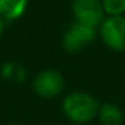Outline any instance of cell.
Listing matches in <instances>:
<instances>
[{"label": "cell", "instance_id": "obj_4", "mask_svg": "<svg viewBox=\"0 0 125 125\" xmlns=\"http://www.w3.org/2000/svg\"><path fill=\"white\" fill-rule=\"evenodd\" d=\"M97 36V30L74 22L62 36V46L67 52H78L89 46Z\"/></svg>", "mask_w": 125, "mask_h": 125}, {"label": "cell", "instance_id": "obj_10", "mask_svg": "<svg viewBox=\"0 0 125 125\" xmlns=\"http://www.w3.org/2000/svg\"><path fill=\"white\" fill-rule=\"evenodd\" d=\"M3 32H4V20L0 18V36L3 35Z\"/></svg>", "mask_w": 125, "mask_h": 125}, {"label": "cell", "instance_id": "obj_7", "mask_svg": "<svg viewBox=\"0 0 125 125\" xmlns=\"http://www.w3.org/2000/svg\"><path fill=\"white\" fill-rule=\"evenodd\" d=\"M98 121L101 125H122L124 122V113L122 110L112 102H104L98 108Z\"/></svg>", "mask_w": 125, "mask_h": 125}, {"label": "cell", "instance_id": "obj_8", "mask_svg": "<svg viewBox=\"0 0 125 125\" xmlns=\"http://www.w3.org/2000/svg\"><path fill=\"white\" fill-rule=\"evenodd\" d=\"M1 75L4 79H14L16 82H23L27 77L26 69L15 62H7L1 67Z\"/></svg>", "mask_w": 125, "mask_h": 125}, {"label": "cell", "instance_id": "obj_3", "mask_svg": "<svg viewBox=\"0 0 125 125\" xmlns=\"http://www.w3.org/2000/svg\"><path fill=\"white\" fill-rule=\"evenodd\" d=\"M71 12L75 22L97 28L105 19V11L101 0H73Z\"/></svg>", "mask_w": 125, "mask_h": 125}, {"label": "cell", "instance_id": "obj_5", "mask_svg": "<svg viewBox=\"0 0 125 125\" xmlns=\"http://www.w3.org/2000/svg\"><path fill=\"white\" fill-rule=\"evenodd\" d=\"M32 86L35 93L42 98H54L62 93L65 87V79L59 71L47 69L36 74Z\"/></svg>", "mask_w": 125, "mask_h": 125}, {"label": "cell", "instance_id": "obj_1", "mask_svg": "<svg viewBox=\"0 0 125 125\" xmlns=\"http://www.w3.org/2000/svg\"><path fill=\"white\" fill-rule=\"evenodd\" d=\"M97 100L92 94L85 92H73L65 97L62 102L63 114L69 121L74 124H87L97 117Z\"/></svg>", "mask_w": 125, "mask_h": 125}, {"label": "cell", "instance_id": "obj_9", "mask_svg": "<svg viewBox=\"0 0 125 125\" xmlns=\"http://www.w3.org/2000/svg\"><path fill=\"white\" fill-rule=\"evenodd\" d=\"M101 3L108 16H124L125 0H101Z\"/></svg>", "mask_w": 125, "mask_h": 125}, {"label": "cell", "instance_id": "obj_6", "mask_svg": "<svg viewBox=\"0 0 125 125\" xmlns=\"http://www.w3.org/2000/svg\"><path fill=\"white\" fill-rule=\"evenodd\" d=\"M28 7V0H0V18L14 22L24 15Z\"/></svg>", "mask_w": 125, "mask_h": 125}, {"label": "cell", "instance_id": "obj_2", "mask_svg": "<svg viewBox=\"0 0 125 125\" xmlns=\"http://www.w3.org/2000/svg\"><path fill=\"white\" fill-rule=\"evenodd\" d=\"M106 47L117 52L125 51V16H108L98 27Z\"/></svg>", "mask_w": 125, "mask_h": 125}]
</instances>
